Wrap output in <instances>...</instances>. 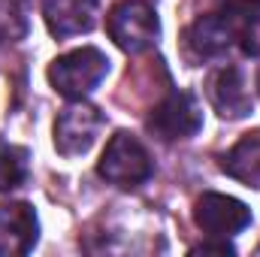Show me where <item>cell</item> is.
I'll use <instances>...</instances> for the list:
<instances>
[{
    "mask_svg": "<svg viewBox=\"0 0 260 257\" xmlns=\"http://www.w3.org/2000/svg\"><path fill=\"white\" fill-rule=\"evenodd\" d=\"M221 170L245 188L260 191V130L242 133L221 157Z\"/></svg>",
    "mask_w": 260,
    "mask_h": 257,
    "instance_id": "11",
    "label": "cell"
},
{
    "mask_svg": "<svg viewBox=\"0 0 260 257\" xmlns=\"http://www.w3.org/2000/svg\"><path fill=\"white\" fill-rule=\"evenodd\" d=\"M236 46L242 49L245 58H260V6L239 15V37Z\"/></svg>",
    "mask_w": 260,
    "mask_h": 257,
    "instance_id": "14",
    "label": "cell"
},
{
    "mask_svg": "<svg viewBox=\"0 0 260 257\" xmlns=\"http://www.w3.org/2000/svg\"><path fill=\"white\" fill-rule=\"evenodd\" d=\"M43 21L55 40L91 34L97 24V0H40Z\"/></svg>",
    "mask_w": 260,
    "mask_h": 257,
    "instance_id": "10",
    "label": "cell"
},
{
    "mask_svg": "<svg viewBox=\"0 0 260 257\" xmlns=\"http://www.w3.org/2000/svg\"><path fill=\"white\" fill-rule=\"evenodd\" d=\"M206 100L227 121L248 118L251 109H254V91H251V82H248L245 70L236 64L215 67L206 79Z\"/></svg>",
    "mask_w": 260,
    "mask_h": 257,
    "instance_id": "6",
    "label": "cell"
},
{
    "mask_svg": "<svg viewBox=\"0 0 260 257\" xmlns=\"http://www.w3.org/2000/svg\"><path fill=\"white\" fill-rule=\"evenodd\" d=\"M236 37H239V15L227 9H215L200 15L188 27V49L200 61H215L236 46Z\"/></svg>",
    "mask_w": 260,
    "mask_h": 257,
    "instance_id": "8",
    "label": "cell"
},
{
    "mask_svg": "<svg viewBox=\"0 0 260 257\" xmlns=\"http://www.w3.org/2000/svg\"><path fill=\"white\" fill-rule=\"evenodd\" d=\"M97 176L115 188H139L154 176V160L148 148L127 130H118L109 136L100 160H97Z\"/></svg>",
    "mask_w": 260,
    "mask_h": 257,
    "instance_id": "2",
    "label": "cell"
},
{
    "mask_svg": "<svg viewBox=\"0 0 260 257\" xmlns=\"http://www.w3.org/2000/svg\"><path fill=\"white\" fill-rule=\"evenodd\" d=\"M106 34L109 40L127 52V55H142L148 52L157 37H160V18L157 9L148 0H118L106 12Z\"/></svg>",
    "mask_w": 260,
    "mask_h": 257,
    "instance_id": "3",
    "label": "cell"
},
{
    "mask_svg": "<svg viewBox=\"0 0 260 257\" xmlns=\"http://www.w3.org/2000/svg\"><path fill=\"white\" fill-rule=\"evenodd\" d=\"M27 34V0H0V43H18Z\"/></svg>",
    "mask_w": 260,
    "mask_h": 257,
    "instance_id": "13",
    "label": "cell"
},
{
    "mask_svg": "<svg viewBox=\"0 0 260 257\" xmlns=\"http://www.w3.org/2000/svg\"><path fill=\"white\" fill-rule=\"evenodd\" d=\"M30 179V151L15 142H0V194L24 188Z\"/></svg>",
    "mask_w": 260,
    "mask_h": 257,
    "instance_id": "12",
    "label": "cell"
},
{
    "mask_svg": "<svg viewBox=\"0 0 260 257\" xmlns=\"http://www.w3.org/2000/svg\"><path fill=\"white\" fill-rule=\"evenodd\" d=\"M257 6H260V0H218V9H227L233 15H245V12H251Z\"/></svg>",
    "mask_w": 260,
    "mask_h": 257,
    "instance_id": "16",
    "label": "cell"
},
{
    "mask_svg": "<svg viewBox=\"0 0 260 257\" xmlns=\"http://www.w3.org/2000/svg\"><path fill=\"white\" fill-rule=\"evenodd\" d=\"M106 127V118L97 106L88 100H67L52 124V142L61 157H82L94 148L100 130Z\"/></svg>",
    "mask_w": 260,
    "mask_h": 257,
    "instance_id": "4",
    "label": "cell"
},
{
    "mask_svg": "<svg viewBox=\"0 0 260 257\" xmlns=\"http://www.w3.org/2000/svg\"><path fill=\"white\" fill-rule=\"evenodd\" d=\"M257 88H260V73H257Z\"/></svg>",
    "mask_w": 260,
    "mask_h": 257,
    "instance_id": "17",
    "label": "cell"
},
{
    "mask_svg": "<svg viewBox=\"0 0 260 257\" xmlns=\"http://www.w3.org/2000/svg\"><path fill=\"white\" fill-rule=\"evenodd\" d=\"M46 76L55 94H61L64 100H85L109 76V58L97 46H82V49L58 55L49 64Z\"/></svg>",
    "mask_w": 260,
    "mask_h": 257,
    "instance_id": "1",
    "label": "cell"
},
{
    "mask_svg": "<svg viewBox=\"0 0 260 257\" xmlns=\"http://www.w3.org/2000/svg\"><path fill=\"white\" fill-rule=\"evenodd\" d=\"M145 127L164 142L191 139L203 130V106L191 91H170L148 115Z\"/></svg>",
    "mask_w": 260,
    "mask_h": 257,
    "instance_id": "5",
    "label": "cell"
},
{
    "mask_svg": "<svg viewBox=\"0 0 260 257\" xmlns=\"http://www.w3.org/2000/svg\"><path fill=\"white\" fill-rule=\"evenodd\" d=\"M191 254H236V248L224 239V236H212V239H206V242H200V245H191Z\"/></svg>",
    "mask_w": 260,
    "mask_h": 257,
    "instance_id": "15",
    "label": "cell"
},
{
    "mask_svg": "<svg viewBox=\"0 0 260 257\" xmlns=\"http://www.w3.org/2000/svg\"><path fill=\"white\" fill-rule=\"evenodd\" d=\"M194 224L206 236H236L251 224V209L230 194L206 191L194 203Z\"/></svg>",
    "mask_w": 260,
    "mask_h": 257,
    "instance_id": "7",
    "label": "cell"
},
{
    "mask_svg": "<svg viewBox=\"0 0 260 257\" xmlns=\"http://www.w3.org/2000/svg\"><path fill=\"white\" fill-rule=\"evenodd\" d=\"M40 239V218L30 203H3L0 206V257H24Z\"/></svg>",
    "mask_w": 260,
    "mask_h": 257,
    "instance_id": "9",
    "label": "cell"
}]
</instances>
